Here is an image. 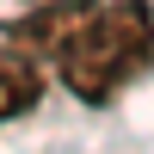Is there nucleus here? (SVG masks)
<instances>
[{
	"instance_id": "f257e3e1",
	"label": "nucleus",
	"mask_w": 154,
	"mask_h": 154,
	"mask_svg": "<svg viewBox=\"0 0 154 154\" xmlns=\"http://www.w3.org/2000/svg\"><path fill=\"white\" fill-rule=\"evenodd\" d=\"M49 62H56L62 86L74 99L111 105L136 74L154 68V12H148V0H86Z\"/></svg>"
},
{
	"instance_id": "f03ea898",
	"label": "nucleus",
	"mask_w": 154,
	"mask_h": 154,
	"mask_svg": "<svg viewBox=\"0 0 154 154\" xmlns=\"http://www.w3.org/2000/svg\"><path fill=\"white\" fill-rule=\"evenodd\" d=\"M86 0H43V6H31L25 19L6 25V43H19L25 56H56V43L68 37V25L80 19Z\"/></svg>"
},
{
	"instance_id": "7ed1b4c3",
	"label": "nucleus",
	"mask_w": 154,
	"mask_h": 154,
	"mask_svg": "<svg viewBox=\"0 0 154 154\" xmlns=\"http://www.w3.org/2000/svg\"><path fill=\"white\" fill-rule=\"evenodd\" d=\"M43 99V74H37V56H25L19 43L0 49V123L25 117V111Z\"/></svg>"
}]
</instances>
